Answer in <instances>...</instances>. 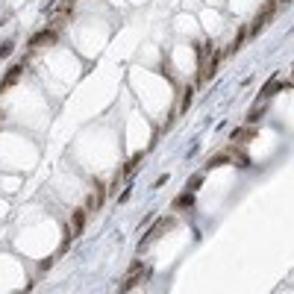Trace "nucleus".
<instances>
[{
    "instance_id": "1",
    "label": "nucleus",
    "mask_w": 294,
    "mask_h": 294,
    "mask_svg": "<svg viewBox=\"0 0 294 294\" xmlns=\"http://www.w3.org/2000/svg\"><path fill=\"white\" fill-rule=\"evenodd\" d=\"M174 227H177V218H174V215H165V218H159V221H156V227H150L147 232H144V238L138 241V253H144L153 241H159L165 232H168V229H174Z\"/></svg>"
},
{
    "instance_id": "3",
    "label": "nucleus",
    "mask_w": 294,
    "mask_h": 294,
    "mask_svg": "<svg viewBox=\"0 0 294 294\" xmlns=\"http://www.w3.org/2000/svg\"><path fill=\"white\" fill-rule=\"evenodd\" d=\"M86 221H89V212H86V206H77V209H74V212H71V221H68V224H71V238H80V235H83V232H86Z\"/></svg>"
},
{
    "instance_id": "7",
    "label": "nucleus",
    "mask_w": 294,
    "mask_h": 294,
    "mask_svg": "<svg viewBox=\"0 0 294 294\" xmlns=\"http://www.w3.org/2000/svg\"><path fill=\"white\" fill-rule=\"evenodd\" d=\"M150 271H153V268H141V271H132V274H127V277L121 280V292H130V289H135V286H141V283L150 277Z\"/></svg>"
},
{
    "instance_id": "16",
    "label": "nucleus",
    "mask_w": 294,
    "mask_h": 294,
    "mask_svg": "<svg viewBox=\"0 0 294 294\" xmlns=\"http://www.w3.org/2000/svg\"><path fill=\"white\" fill-rule=\"evenodd\" d=\"M192 100H195V86L183 89V103H180V112H189V109H192Z\"/></svg>"
},
{
    "instance_id": "11",
    "label": "nucleus",
    "mask_w": 294,
    "mask_h": 294,
    "mask_svg": "<svg viewBox=\"0 0 294 294\" xmlns=\"http://www.w3.org/2000/svg\"><path fill=\"white\" fill-rule=\"evenodd\" d=\"M229 150V159H232V165H238V168H250V156L238 147V144H232V147H227Z\"/></svg>"
},
{
    "instance_id": "9",
    "label": "nucleus",
    "mask_w": 294,
    "mask_h": 294,
    "mask_svg": "<svg viewBox=\"0 0 294 294\" xmlns=\"http://www.w3.org/2000/svg\"><path fill=\"white\" fill-rule=\"evenodd\" d=\"M21 74H24V62H18V65H12L6 74H3V80H0V92L3 89H9V86H15L18 80H21Z\"/></svg>"
},
{
    "instance_id": "21",
    "label": "nucleus",
    "mask_w": 294,
    "mask_h": 294,
    "mask_svg": "<svg viewBox=\"0 0 294 294\" xmlns=\"http://www.w3.org/2000/svg\"><path fill=\"white\" fill-rule=\"evenodd\" d=\"M280 3H283V6H286V3H292V0H280Z\"/></svg>"
},
{
    "instance_id": "4",
    "label": "nucleus",
    "mask_w": 294,
    "mask_h": 294,
    "mask_svg": "<svg viewBox=\"0 0 294 294\" xmlns=\"http://www.w3.org/2000/svg\"><path fill=\"white\" fill-rule=\"evenodd\" d=\"M227 56H229V50H224V47H218L212 56H206L209 62H206V68H203V83H206V80H212V77L218 74V68H221V62H224Z\"/></svg>"
},
{
    "instance_id": "22",
    "label": "nucleus",
    "mask_w": 294,
    "mask_h": 294,
    "mask_svg": "<svg viewBox=\"0 0 294 294\" xmlns=\"http://www.w3.org/2000/svg\"><path fill=\"white\" fill-rule=\"evenodd\" d=\"M0 121H3V109H0Z\"/></svg>"
},
{
    "instance_id": "18",
    "label": "nucleus",
    "mask_w": 294,
    "mask_h": 294,
    "mask_svg": "<svg viewBox=\"0 0 294 294\" xmlns=\"http://www.w3.org/2000/svg\"><path fill=\"white\" fill-rule=\"evenodd\" d=\"M12 50H15V41H9V38H6V41L0 44V59H6V56H9Z\"/></svg>"
},
{
    "instance_id": "13",
    "label": "nucleus",
    "mask_w": 294,
    "mask_h": 294,
    "mask_svg": "<svg viewBox=\"0 0 294 294\" xmlns=\"http://www.w3.org/2000/svg\"><path fill=\"white\" fill-rule=\"evenodd\" d=\"M221 165H232V159H229V150H221L218 156L206 159V171H212V168H221Z\"/></svg>"
},
{
    "instance_id": "19",
    "label": "nucleus",
    "mask_w": 294,
    "mask_h": 294,
    "mask_svg": "<svg viewBox=\"0 0 294 294\" xmlns=\"http://www.w3.org/2000/svg\"><path fill=\"white\" fill-rule=\"evenodd\" d=\"M50 265H53V259H44V262H41V265H38V277H44V274H47V268H50Z\"/></svg>"
},
{
    "instance_id": "20",
    "label": "nucleus",
    "mask_w": 294,
    "mask_h": 294,
    "mask_svg": "<svg viewBox=\"0 0 294 294\" xmlns=\"http://www.w3.org/2000/svg\"><path fill=\"white\" fill-rule=\"evenodd\" d=\"M130 195H132V186H130V189H124V192H121V200H118V203H127V200H130Z\"/></svg>"
},
{
    "instance_id": "8",
    "label": "nucleus",
    "mask_w": 294,
    "mask_h": 294,
    "mask_svg": "<svg viewBox=\"0 0 294 294\" xmlns=\"http://www.w3.org/2000/svg\"><path fill=\"white\" fill-rule=\"evenodd\" d=\"M286 89H292V83H289V80H271L268 86H262V92H259V100L277 98V95H280V92H286Z\"/></svg>"
},
{
    "instance_id": "2",
    "label": "nucleus",
    "mask_w": 294,
    "mask_h": 294,
    "mask_svg": "<svg viewBox=\"0 0 294 294\" xmlns=\"http://www.w3.org/2000/svg\"><path fill=\"white\" fill-rule=\"evenodd\" d=\"M59 41V30L56 27H47V30H41V33H35L27 38V47L30 50H38V47H50V44H56Z\"/></svg>"
},
{
    "instance_id": "5",
    "label": "nucleus",
    "mask_w": 294,
    "mask_h": 294,
    "mask_svg": "<svg viewBox=\"0 0 294 294\" xmlns=\"http://www.w3.org/2000/svg\"><path fill=\"white\" fill-rule=\"evenodd\" d=\"M106 195H109L106 186H103L100 180H95V192L86 197V212H98L100 206H103V200H106Z\"/></svg>"
},
{
    "instance_id": "10",
    "label": "nucleus",
    "mask_w": 294,
    "mask_h": 294,
    "mask_svg": "<svg viewBox=\"0 0 294 294\" xmlns=\"http://www.w3.org/2000/svg\"><path fill=\"white\" fill-rule=\"evenodd\" d=\"M171 209H174V212H189V209H195V192H183V195L171 203Z\"/></svg>"
},
{
    "instance_id": "23",
    "label": "nucleus",
    "mask_w": 294,
    "mask_h": 294,
    "mask_svg": "<svg viewBox=\"0 0 294 294\" xmlns=\"http://www.w3.org/2000/svg\"><path fill=\"white\" fill-rule=\"evenodd\" d=\"M68 3H74V0H68Z\"/></svg>"
},
{
    "instance_id": "12",
    "label": "nucleus",
    "mask_w": 294,
    "mask_h": 294,
    "mask_svg": "<svg viewBox=\"0 0 294 294\" xmlns=\"http://www.w3.org/2000/svg\"><path fill=\"white\" fill-rule=\"evenodd\" d=\"M141 159H144V153H132V159H127V162H124V168H121L118 174H121L124 180H132V171L138 168V162H141Z\"/></svg>"
},
{
    "instance_id": "15",
    "label": "nucleus",
    "mask_w": 294,
    "mask_h": 294,
    "mask_svg": "<svg viewBox=\"0 0 294 294\" xmlns=\"http://www.w3.org/2000/svg\"><path fill=\"white\" fill-rule=\"evenodd\" d=\"M247 41V24H241L238 27V33H235V41H232V47H229V53H235V50H241V44Z\"/></svg>"
},
{
    "instance_id": "6",
    "label": "nucleus",
    "mask_w": 294,
    "mask_h": 294,
    "mask_svg": "<svg viewBox=\"0 0 294 294\" xmlns=\"http://www.w3.org/2000/svg\"><path fill=\"white\" fill-rule=\"evenodd\" d=\"M256 135H259V130H253V127H235V130L229 132V141L238 144V147H244V144H250Z\"/></svg>"
},
{
    "instance_id": "17",
    "label": "nucleus",
    "mask_w": 294,
    "mask_h": 294,
    "mask_svg": "<svg viewBox=\"0 0 294 294\" xmlns=\"http://www.w3.org/2000/svg\"><path fill=\"white\" fill-rule=\"evenodd\" d=\"M203 180H206L203 174H192V180H189V186H186V192H197V189L203 186Z\"/></svg>"
},
{
    "instance_id": "14",
    "label": "nucleus",
    "mask_w": 294,
    "mask_h": 294,
    "mask_svg": "<svg viewBox=\"0 0 294 294\" xmlns=\"http://www.w3.org/2000/svg\"><path fill=\"white\" fill-rule=\"evenodd\" d=\"M265 112H268V106H265V100H259V103L247 112V124H256V121H262V118H265Z\"/></svg>"
}]
</instances>
